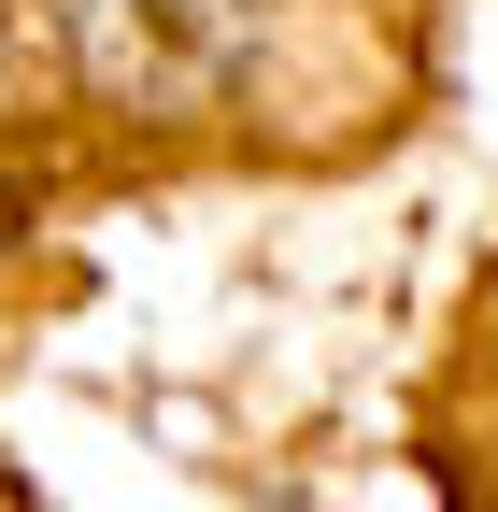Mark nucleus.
Instances as JSON below:
<instances>
[{"label": "nucleus", "mask_w": 498, "mask_h": 512, "mask_svg": "<svg viewBox=\"0 0 498 512\" xmlns=\"http://www.w3.org/2000/svg\"><path fill=\"white\" fill-rule=\"evenodd\" d=\"M57 29H72L100 100H143V114L228 100L242 72H257V43H271L257 0H57Z\"/></svg>", "instance_id": "nucleus-1"}]
</instances>
